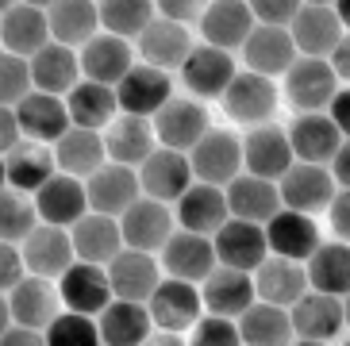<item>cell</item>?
<instances>
[{"label":"cell","mask_w":350,"mask_h":346,"mask_svg":"<svg viewBox=\"0 0 350 346\" xmlns=\"http://www.w3.org/2000/svg\"><path fill=\"white\" fill-rule=\"evenodd\" d=\"M243 165H247L250 177H262V181L278 185L293 165H297V154L288 143V131L278 123H262V127H250L247 139H243Z\"/></svg>","instance_id":"4"},{"label":"cell","mask_w":350,"mask_h":346,"mask_svg":"<svg viewBox=\"0 0 350 346\" xmlns=\"http://www.w3.org/2000/svg\"><path fill=\"white\" fill-rule=\"evenodd\" d=\"M285 96L300 116H323L339 96V77L331 70V62L297 58V66L285 73Z\"/></svg>","instance_id":"2"},{"label":"cell","mask_w":350,"mask_h":346,"mask_svg":"<svg viewBox=\"0 0 350 346\" xmlns=\"http://www.w3.org/2000/svg\"><path fill=\"white\" fill-rule=\"evenodd\" d=\"M224 112L231 120L247 123V127H262L278 112V85L269 81V77H262V73L243 70L231 81V89L224 92Z\"/></svg>","instance_id":"15"},{"label":"cell","mask_w":350,"mask_h":346,"mask_svg":"<svg viewBox=\"0 0 350 346\" xmlns=\"http://www.w3.org/2000/svg\"><path fill=\"white\" fill-rule=\"evenodd\" d=\"M327 62H331V70H335L339 81H350V35H342V42L335 46V54Z\"/></svg>","instance_id":"56"},{"label":"cell","mask_w":350,"mask_h":346,"mask_svg":"<svg viewBox=\"0 0 350 346\" xmlns=\"http://www.w3.org/2000/svg\"><path fill=\"white\" fill-rule=\"evenodd\" d=\"M89 208L96 215H112V219H124L135 204L143 200V181H139V170H127V165L108 162L100 173H93L89 181Z\"/></svg>","instance_id":"6"},{"label":"cell","mask_w":350,"mask_h":346,"mask_svg":"<svg viewBox=\"0 0 350 346\" xmlns=\"http://www.w3.org/2000/svg\"><path fill=\"white\" fill-rule=\"evenodd\" d=\"M8 296V323L31 327V331H46L54 319L62 316V293L46 281V277H27L20 289H12Z\"/></svg>","instance_id":"17"},{"label":"cell","mask_w":350,"mask_h":346,"mask_svg":"<svg viewBox=\"0 0 350 346\" xmlns=\"http://www.w3.org/2000/svg\"><path fill=\"white\" fill-rule=\"evenodd\" d=\"M16 116H20L23 135H27L31 143H42V146L46 143H62L66 131L73 127L66 101L62 96H51V92H31V96L16 108Z\"/></svg>","instance_id":"34"},{"label":"cell","mask_w":350,"mask_h":346,"mask_svg":"<svg viewBox=\"0 0 350 346\" xmlns=\"http://www.w3.org/2000/svg\"><path fill=\"white\" fill-rule=\"evenodd\" d=\"M254 289H258V300H262V304L293 308L308 296V269L300 262L269 254L266 262H262V269L254 274Z\"/></svg>","instance_id":"31"},{"label":"cell","mask_w":350,"mask_h":346,"mask_svg":"<svg viewBox=\"0 0 350 346\" xmlns=\"http://www.w3.org/2000/svg\"><path fill=\"white\" fill-rule=\"evenodd\" d=\"M189 346H243L235 319H219V316H204L193 327V338Z\"/></svg>","instance_id":"48"},{"label":"cell","mask_w":350,"mask_h":346,"mask_svg":"<svg viewBox=\"0 0 350 346\" xmlns=\"http://www.w3.org/2000/svg\"><path fill=\"white\" fill-rule=\"evenodd\" d=\"M342 346H350V338H347V343H342Z\"/></svg>","instance_id":"62"},{"label":"cell","mask_w":350,"mask_h":346,"mask_svg":"<svg viewBox=\"0 0 350 346\" xmlns=\"http://www.w3.org/2000/svg\"><path fill=\"white\" fill-rule=\"evenodd\" d=\"M174 215H177V224H181V231L216 239V235L224 231V224L231 219V208H227V193H224V189L196 181L193 189L174 204Z\"/></svg>","instance_id":"23"},{"label":"cell","mask_w":350,"mask_h":346,"mask_svg":"<svg viewBox=\"0 0 350 346\" xmlns=\"http://www.w3.org/2000/svg\"><path fill=\"white\" fill-rule=\"evenodd\" d=\"M35 208H39L42 224L66 227V231H73L85 215L93 212L89 208V189H85V181H77L70 173H58V177H51V181L42 185L39 193H35Z\"/></svg>","instance_id":"14"},{"label":"cell","mask_w":350,"mask_h":346,"mask_svg":"<svg viewBox=\"0 0 350 346\" xmlns=\"http://www.w3.org/2000/svg\"><path fill=\"white\" fill-rule=\"evenodd\" d=\"M239 77L235 70V58L227 51H216V46H208V42H200V46H193V54H189V62L181 66V81H185V89L193 92L196 101H224V92L231 89V81Z\"/></svg>","instance_id":"9"},{"label":"cell","mask_w":350,"mask_h":346,"mask_svg":"<svg viewBox=\"0 0 350 346\" xmlns=\"http://www.w3.org/2000/svg\"><path fill=\"white\" fill-rule=\"evenodd\" d=\"M81 54V73L85 81H96V85H108V89H116V85L124 81L127 73L139 66L135 62V51L127 39H116V35H108V31H100Z\"/></svg>","instance_id":"24"},{"label":"cell","mask_w":350,"mask_h":346,"mask_svg":"<svg viewBox=\"0 0 350 346\" xmlns=\"http://www.w3.org/2000/svg\"><path fill=\"white\" fill-rule=\"evenodd\" d=\"M154 20H158V4H150V0H104L100 4V27L127 42L131 39L139 42Z\"/></svg>","instance_id":"44"},{"label":"cell","mask_w":350,"mask_h":346,"mask_svg":"<svg viewBox=\"0 0 350 346\" xmlns=\"http://www.w3.org/2000/svg\"><path fill=\"white\" fill-rule=\"evenodd\" d=\"M54 158H58V173H70L77 181H89L93 173H100L108 165V146H104L100 131L70 127L62 143H54Z\"/></svg>","instance_id":"38"},{"label":"cell","mask_w":350,"mask_h":346,"mask_svg":"<svg viewBox=\"0 0 350 346\" xmlns=\"http://www.w3.org/2000/svg\"><path fill=\"white\" fill-rule=\"evenodd\" d=\"M193 162H189V154L181 150H165V146H158L150 158L143 162V170H139V181H143V196H150V200H162V204H177L181 196L193 189Z\"/></svg>","instance_id":"7"},{"label":"cell","mask_w":350,"mask_h":346,"mask_svg":"<svg viewBox=\"0 0 350 346\" xmlns=\"http://www.w3.org/2000/svg\"><path fill=\"white\" fill-rule=\"evenodd\" d=\"M46 346H104L100 323L93 316L62 312V316L46 327Z\"/></svg>","instance_id":"47"},{"label":"cell","mask_w":350,"mask_h":346,"mask_svg":"<svg viewBox=\"0 0 350 346\" xmlns=\"http://www.w3.org/2000/svg\"><path fill=\"white\" fill-rule=\"evenodd\" d=\"M31 77H35V92H51V96H62L66 101V96L85 81L81 54L70 51V46L51 42L42 54L31 58Z\"/></svg>","instance_id":"37"},{"label":"cell","mask_w":350,"mask_h":346,"mask_svg":"<svg viewBox=\"0 0 350 346\" xmlns=\"http://www.w3.org/2000/svg\"><path fill=\"white\" fill-rule=\"evenodd\" d=\"M266 239H269V254L288 258V262H308L319 246H323L319 243L316 219L304 212H288V208H281L266 224Z\"/></svg>","instance_id":"25"},{"label":"cell","mask_w":350,"mask_h":346,"mask_svg":"<svg viewBox=\"0 0 350 346\" xmlns=\"http://www.w3.org/2000/svg\"><path fill=\"white\" fill-rule=\"evenodd\" d=\"M143 346H185V338H181V335H170V331H158V335H150Z\"/></svg>","instance_id":"58"},{"label":"cell","mask_w":350,"mask_h":346,"mask_svg":"<svg viewBox=\"0 0 350 346\" xmlns=\"http://www.w3.org/2000/svg\"><path fill=\"white\" fill-rule=\"evenodd\" d=\"M200 296H204L208 316L243 319V316H247V308L254 304L258 289H254V277H250V274H239V269L216 265V274L200 285Z\"/></svg>","instance_id":"27"},{"label":"cell","mask_w":350,"mask_h":346,"mask_svg":"<svg viewBox=\"0 0 350 346\" xmlns=\"http://www.w3.org/2000/svg\"><path fill=\"white\" fill-rule=\"evenodd\" d=\"M4 177H8V189H20V193L35 196L51 177H58L54 146H42V143H31V139H27L23 146L4 154Z\"/></svg>","instance_id":"36"},{"label":"cell","mask_w":350,"mask_h":346,"mask_svg":"<svg viewBox=\"0 0 350 346\" xmlns=\"http://www.w3.org/2000/svg\"><path fill=\"white\" fill-rule=\"evenodd\" d=\"M35 92L31 62L20 54H0V108H20Z\"/></svg>","instance_id":"46"},{"label":"cell","mask_w":350,"mask_h":346,"mask_svg":"<svg viewBox=\"0 0 350 346\" xmlns=\"http://www.w3.org/2000/svg\"><path fill=\"white\" fill-rule=\"evenodd\" d=\"M0 42H4V54H20L27 62L42 54L54 42L46 4H27V0L4 4L0 8Z\"/></svg>","instance_id":"1"},{"label":"cell","mask_w":350,"mask_h":346,"mask_svg":"<svg viewBox=\"0 0 350 346\" xmlns=\"http://www.w3.org/2000/svg\"><path fill=\"white\" fill-rule=\"evenodd\" d=\"M39 224L42 219H39V208H35V196L4 185V193H0V243L23 246Z\"/></svg>","instance_id":"45"},{"label":"cell","mask_w":350,"mask_h":346,"mask_svg":"<svg viewBox=\"0 0 350 346\" xmlns=\"http://www.w3.org/2000/svg\"><path fill=\"white\" fill-rule=\"evenodd\" d=\"M208 131H212V123H208L204 104L193 101V96H174V101L154 116V135L165 150L189 154Z\"/></svg>","instance_id":"8"},{"label":"cell","mask_w":350,"mask_h":346,"mask_svg":"<svg viewBox=\"0 0 350 346\" xmlns=\"http://www.w3.org/2000/svg\"><path fill=\"white\" fill-rule=\"evenodd\" d=\"M116 96H120V112L124 116H139V120H150L174 101V85H170V73L154 70L139 62L124 81L116 85Z\"/></svg>","instance_id":"10"},{"label":"cell","mask_w":350,"mask_h":346,"mask_svg":"<svg viewBox=\"0 0 350 346\" xmlns=\"http://www.w3.org/2000/svg\"><path fill=\"white\" fill-rule=\"evenodd\" d=\"M327 219H331V231L339 235V243H350V189H339V196L327 208Z\"/></svg>","instance_id":"53"},{"label":"cell","mask_w":350,"mask_h":346,"mask_svg":"<svg viewBox=\"0 0 350 346\" xmlns=\"http://www.w3.org/2000/svg\"><path fill=\"white\" fill-rule=\"evenodd\" d=\"M288 143H293V154L297 162H308V165H331L335 154L342 150V139L335 120L327 112L323 116H297L293 127H288Z\"/></svg>","instance_id":"29"},{"label":"cell","mask_w":350,"mask_h":346,"mask_svg":"<svg viewBox=\"0 0 350 346\" xmlns=\"http://www.w3.org/2000/svg\"><path fill=\"white\" fill-rule=\"evenodd\" d=\"M46 16H51L54 42L70 46V51H85L104 31L100 4H93V0H54V4H46Z\"/></svg>","instance_id":"26"},{"label":"cell","mask_w":350,"mask_h":346,"mask_svg":"<svg viewBox=\"0 0 350 346\" xmlns=\"http://www.w3.org/2000/svg\"><path fill=\"white\" fill-rule=\"evenodd\" d=\"M288 35L297 42L300 58H323L327 62L347 31H342V23H339L335 4H300V16L293 20Z\"/></svg>","instance_id":"12"},{"label":"cell","mask_w":350,"mask_h":346,"mask_svg":"<svg viewBox=\"0 0 350 346\" xmlns=\"http://www.w3.org/2000/svg\"><path fill=\"white\" fill-rule=\"evenodd\" d=\"M66 108H70L73 127H85V131H108L120 120V96H116V89L96 85V81L77 85L66 96Z\"/></svg>","instance_id":"41"},{"label":"cell","mask_w":350,"mask_h":346,"mask_svg":"<svg viewBox=\"0 0 350 346\" xmlns=\"http://www.w3.org/2000/svg\"><path fill=\"white\" fill-rule=\"evenodd\" d=\"M150 319H154L158 331H170V335H177V331H185V327H196L200 323V312H204V296H200V289L189 285V281H174V277H165L162 285H158V293L150 296Z\"/></svg>","instance_id":"18"},{"label":"cell","mask_w":350,"mask_h":346,"mask_svg":"<svg viewBox=\"0 0 350 346\" xmlns=\"http://www.w3.org/2000/svg\"><path fill=\"white\" fill-rule=\"evenodd\" d=\"M189 162H193L196 181L204 185H231L235 177H243V139L227 127H212V131L200 139V143L189 150Z\"/></svg>","instance_id":"3"},{"label":"cell","mask_w":350,"mask_h":346,"mask_svg":"<svg viewBox=\"0 0 350 346\" xmlns=\"http://www.w3.org/2000/svg\"><path fill=\"white\" fill-rule=\"evenodd\" d=\"M293 316V331L297 338H312V343H331L347 327V312H342V300L339 296H327V293H312L300 300V304L288 308Z\"/></svg>","instance_id":"32"},{"label":"cell","mask_w":350,"mask_h":346,"mask_svg":"<svg viewBox=\"0 0 350 346\" xmlns=\"http://www.w3.org/2000/svg\"><path fill=\"white\" fill-rule=\"evenodd\" d=\"M250 12H254V20L262 23V27H293V20L300 16V4L297 0H254L250 4Z\"/></svg>","instance_id":"49"},{"label":"cell","mask_w":350,"mask_h":346,"mask_svg":"<svg viewBox=\"0 0 350 346\" xmlns=\"http://www.w3.org/2000/svg\"><path fill=\"white\" fill-rule=\"evenodd\" d=\"M58 293H62L66 312L93 316V319H100V312L116 300L108 269H104V265H89V262H73L70 274L58 281Z\"/></svg>","instance_id":"16"},{"label":"cell","mask_w":350,"mask_h":346,"mask_svg":"<svg viewBox=\"0 0 350 346\" xmlns=\"http://www.w3.org/2000/svg\"><path fill=\"white\" fill-rule=\"evenodd\" d=\"M239 335H243V346H293L297 343L293 316H288V308H278V304H250L247 316L239 319Z\"/></svg>","instance_id":"43"},{"label":"cell","mask_w":350,"mask_h":346,"mask_svg":"<svg viewBox=\"0 0 350 346\" xmlns=\"http://www.w3.org/2000/svg\"><path fill=\"white\" fill-rule=\"evenodd\" d=\"M193 54V39H189V27L181 23H170L158 16L150 27L143 31V39H139V58L146 66H154V70H181Z\"/></svg>","instance_id":"39"},{"label":"cell","mask_w":350,"mask_h":346,"mask_svg":"<svg viewBox=\"0 0 350 346\" xmlns=\"http://www.w3.org/2000/svg\"><path fill=\"white\" fill-rule=\"evenodd\" d=\"M327 116L335 120V127H339L342 139H350V89H339V96L331 101Z\"/></svg>","instance_id":"55"},{"label":"cell","mask_w":350,"mask_h":346,"mask_svg":"<svg viewBox=\"0 0 350 346\" xmlns=\"http://www.w3.org/2000/svg\"><path fill=\"white\" fill-rule=\"evenodd\" d=\"M281 189V204L288 212H327L331 200L339 196V185H335V173L327 165H308V162H297L293 170L278 181Z\"/></svg>","instance_id":"5"},{"label":"cell","mask_w":350,"mask_h":346,"mask_svg":"<svg viewBox=\"0 0 350 346\" xmlns=\"http://www.w3.org/2000/svg\"><path fill=\"white\" fill-rule=\"evenodd\" d=\"M0 346H46V331H31V327L8 323L4 335H0Z\"/></svg>","instance_id":"54"},{"label":"cell","mask_w":350,"mask_h":346,"mask_svg":"<svg viewBox=\"0 0 350 346\" xmlns=\"http://www.w3.org/2000/svg\"><path fill=\"white\" fill-rule=\"evenodd\" d=\"M216 243V262L239 274L262 269V262L269 258V239L262 224H247V219H227L224 231L212 239Z\"/></svg>","instance_id":"13"},{"label":"cell","mask_w":350,"mask_h":346,"mask_svg":"<svg viewBox=\"0 0 350 346\" xmlns=\"http://www.w3.org/2000/svg\"><path fill=\"white\" fill-rule=\"evenodd\" d=\"M300 51L297 42H293V35H288L285 27H262L258 23L254 35L247 39V46H243V62H247L250 73H262V77H278V73H288L293 66H297Z\"/></svg>","instance_id":"28"},{"label":"cell","mask_w":350,"mask_h":346,"mask_svg":"<svg viewBox=\"0 0 350 346\" xmlns=\"http://www.w3.org/2000/svg\"><path fill=\"white\" fill-rule=\"evenodd\" d=\"M27 143V135H23L20 127V116H16V108H0V150L12 154L16 146Z\"/></svg>","instance_id":"52"},{"label":"cell","mask_w":350,"mask_h":346,"mask_svg":"<svg viewBox=\"0 0 350 346\" xmlns=\"http://www.w3.org/2000/svg\"><path fill=\"white\" fill-rule=\"evenodd\" d=\"M23 262L35 277H46V281H62L70 274V265L77 262V250H73V235L66 227H51L39 224L31 231V239L20 246Z\"/></svg>","instance_id":"19"},{"label":"cell","mask_w":350,"mask_h":346,"mask_svg":"<svg viewBox=\"0 0 350 346\" xmlns=\"http://www.w3.org/2000/svg\"><path fill=\"white\" fill-rule=\"evenodd\" d=\"M331 173H335V185H339V189H350V139L342 143V150L335 154Z\"/></svg>","instance_id":"57"},{"label":"cell","mask_w":350,"mask_h":346,"mask_svg":"<svg viewBox=\"0 0 350 346\" xmlns=\"http://www.w3.org/2000/svg\"><path fill=\"white\" fill-rule=\"evenodd\" d=\"M27 277H31V269L23 262V250L12 246V243H0V289L12 293V289H20Z\"/></svg>","instance_id":"50"},{"label":"cell","mask_w":350,"mask_h":346,"mask_svg":"<svg viewBox=\"0 0 350 346\" xmlns=\"http://www.w3.org/2000/svg\"><path fill=\"white\" fill-rule=\"evenodd\" d=\"M227 193V208H231V219H247V224H262L266 227L273 215L285 208L281 204V189L273 181H262V177H235V181L224 189Z\"/></svg>","instance_id":"33"},{"label":"cell","mask_w":350,"mask_h":346,"mask_svg":"<svg viewBox=\"0 0 350 346\" xmlns=\"http://www.w3.org/2000/svg\"><path fill=\"white\" fill-rule=\"evenodd\" d=\"M308 289L347 300L350 296V243H323L308 258Z\"/></svg>","instance_id":"42"},{"label":"cell","mask_w":350,"mask_h":346,"mask_svg":"<svg viewBox=\"0 0 350 346\" xmlns=\"http://www.w3.org/2000/svg\"><path fill=\"white\" fill-rule=\"evenodd\" d=\"M204 12H208V4H200V0H162V4H158V16L170 20V23H181V27H189V23L200 27Z\"/></svg>","instance_id":"51"},{"label":"cell","mask_w":350,"mask_h":346,"mask_svg":"<svg viewBox=\"0 0 350 346\" xmlns=\"http://www.w3.org/2000/svg\"><path fill=\"white\" fill-rule=\"evenodd\" d=\"M100 338L104 346H143L154 335V319L146 304H131V300H112L100 312Z\"/></svg>","instance_id":"40"},{"label":"cell","mask_w":350,"mask_h":346,"mask_svg":"<svg viewBox=\"0 0 350 346\" xmlns=\"http://www.w3.org/2000/svg\"><path fill=\"white\" fill-rule=\"evenodd\" d=\"M108 146V162L127 165V170H143V162L158 150L154 146V123L139 120V116H120V120L104 131Z\"/></svg>","instance_id":"35"},{"label":"cell","mask_w":350,"mask_h":346,"mask_svg":"<svg viewBox=\"0 0 350 346\" xmlns=\"http://www.w3.org/2000/svg\"><path fill=\"white\" fill-rule=\"evenodd\" d=\"M174 219H177V215L170 212V204L143 196V200H139L131 212L120 219V231H124L127 250H143V254L165 250V243L174 239Z\"/></svg>","instance_id":"22"},{"label":"cell","mask_w":350,"mask_h":346,"mask_svg":"<svg viewBox=\"0 0 350 346\" xmlns=\"http://www.w3.org/2000/svg\"><path fill=\"white\" fill-rule=\"evenodd\" d=\"M70 235H73L77 262H89V265H104V269H108V265L127 250L124 231H120V219H112V215L89 212Z\"/></svg>","instance_id":"30"},{"label":"cell","mask_w":350,"mask_h":346,"mask_svg":"<svg viewBox=\"0 0 350 346\" xmlns=\"http://www.w3.org/2000/svg\"><path fill=\"white\" fill-rule=\"evenodd\" d=\"M335 12H339V23H342V31L350 35V0H339V4H335Z\"/></svg>","instance_id":"59"},{"label":"cell","mask_w":350,"mask_h":346,"mask_svg":"<svg viewBox=\"0 0 350 346\" xmlns=\"http://www.w3.org/2000/svg\"><path fill=\"white\" fill-rule=\"evenodd\" d=\"M342 312H347V327H350V296L342 300Z\"/></svg>","instance_id":"61"},{"label":"cell","mask_w":350,"mask_h":346,"mask_svg":"<svg viewBox=\"0 0 350 346\" xmlns=\"http://www.w3.org/2000/svg\"><path fill=\"white\" fill-rule=\"evenodd\" d=\"M162 269L174 281H189V285L200 281L204 285L208 277L216 274V243L204 239V235H193V231H181L177 227L174 239L162 250Z\"/></svg>","instance_id":"11"},{"label":"cell","mask_w":350,"mask_h":346,"mask_svg":"<svg viewBox=\"0 0 350 346\" xmlns=\"http://www.w3.org/2000/svg\"><path fill=\"white\" fill-rule=\"evenodd\" d=\"M293 346H327V343H312V338H297Z\"/></svg>","instance_id":"60"},{"label":"cell","mask_w":350,"mask_h":346,"mask_svg":"<svg viewBox=\"0 0 350 346\" xmlns=\"http://www.w3.org/2000/svg\"><path fill=\"white\" fill-rule=\"evenodd\" d=\"M258 20L254 12H250L247 0H212L204 12V20H200V35H204L208 46H216V51H243L247 39L254 35Z\"/></svg>","instance_id":"20"},{"label":"cell","mask_w":350,"mask_h":346,"mask_svg":"<svg viewBox=\"0 0 350 346\" xmlns=\"http://www.w3.org/2000/svg\"><path fill=\"white\" fill-rule=\"evenodd\" d=\"M108 281H112L116 300H131V304H150V296L158 293V285L165 281L162 262H154V254L143 250H124L108 265Z\"/></svg>","instance_id":"21"}]
</instances>
